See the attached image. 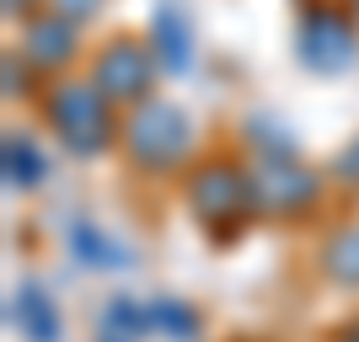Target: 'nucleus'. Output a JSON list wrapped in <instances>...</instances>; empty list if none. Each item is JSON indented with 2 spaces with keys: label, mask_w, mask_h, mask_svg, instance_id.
Wrapping results in <instances>:
<instances>
[{
  "label": "nucleus",
  "mask_w": 359,
  "mask_h": 342,
  "mask_svg": "<svg viewBox=\"0 0 359 342\" xmlns=\"http://www.w3.org/2000/svg\"><path fill=\"white\" fill-rule=\"evenodd\" d=\"M43 118L48 129L60 134V145L81 161L91 155H102L107 145H118L123 123L113 118V102H107L102 91L91 86V80H54L43 97Z\"/></svg>",
  "instance_id": "nucleus-2"
},
{
  "label": "nucleus",
  "mask_w": 359,
  "mask_h": 342,
  "mask_svg": "<svg viewBox=\"0 0 359 342\" xmlns=\"http://www.w3.org/2000/svg\"><path fill=\"white\" fill-rule=\"evenodd\" d=\"M11 327L22 332V342H60V332H65V315H60V305L48 299V289L43 283H16L11 289Z\"/></svg>",
  "instance_id": "nucleus-9"
},
{
  "label": "nucleus",
  "mask_w": 359,
  "mask_h": 342,
  "mask_svg": "<svg viewBox=\"0 0 359 342\" xmlns=\"http://www.w3.org/2000/svg\"><path fill=\"white\" fill-rule=\"evenodd\" d=\"M338 342H359V321H354V327H344V332H338Z\"/></svg>",
  "instance_id": "nucleus-17"
},
{
  "label": "nucleus",
  "mask_w": 359,
  "mask_h": 342,
  "mask_svg": "<svg viewBox=\"0 0 359 342\" xmlns=\"http://www.w3.org/2000/svg\"><path fill=\"white\" fill-rule=\"evenodd\" d=\"M295 54L311 75H344L359 59V22L338 6H306L295 27Z\"/></svg>",
  "instance_id": "nucleus-4"
},
{
  "label": "nucleus",
  "mask_w": 359,
  "mask_h": 342,
  "mask_svg": "<svg viewBox=\"0 0 359 342\" xmlns=\"http://www.w3.org/2000/svg\"><path fill=\"white\" fill-rule=\"evenodd\" d=\"M156 48L140 43V38H113V43L97 48V59H91V86L102 91L113 107H140L150 102V86H156Z\"/></svg>",
  "instance_id": "nucleus-5"
},
{
  "label": "nucleus",
  "mask_w": 359,
  "mask_h": 342,
  "mask_svg": "<svg viewBox=\"0 0 359 342\" xmlns=\"http://www.w3.org/2000/svg\"><path fill=\"white\" fill-rule=\"evenodd\" d=\"M16 91H22L16 86V54H6V97H16Z\"/></svg>",
  "instance_id": "nucleus-16"
},
{
  "label": "nucleus",
  "mask_w": 359,
  "mask_h": 342,
  "mask_svg": "<svg viewBox=\"0 0 359 342\" xmlns=\"http://www.w3.org/2000/svg\"><path fill=\"white\" fill-rule=\"evenodd\" d=\"M322 273L344 289H359V225H338L327 241H322Z\"/></svg>",
  "instance_id": "nucleus-12"
},
{
  "label": "nucleus",
  "mask_w": 359,
  "mask_h": 342,
  "mask_svg": "<svg viewBox=\"0 0 359 342\" xmlns=\"http://www.w3.org/2000/svg\"><path fill=\"white\" fill-rule=\"evenodd\" d=\"M332 177L348 182V187H359V139H348V145L338 150V161H332Z\"/></svg>",
  "instance_id": "nucleus-14"
},
{
  "label": "nucleus",
  "mask_w": 359,
  "mask_h": 342,
  "mask_svg": "<svg viewBox=\"0 0 359 342\" xmlns=\"http://www.w3.org/2000/svg\"><path fill=\"white\" fill-rule=\"evenodd\" d=\"M354 22H359V0H354Z\"/></svg>",
  "instance_id": "nucleus-20"
},
{
  "label": "nucleus",
  "mask_w": 359,
  "mask_h": 342,
  "mask_svg": "<svg viewBox=\"0 0 359 342\" xmlns=\"http://www.w3.org/2000/svg\"><path fill=\"white\" fill-rule=\"evenodd\" d=\"M75 27L65 11H38L22 22V59L32 70H65L75 59Z\"/></svg>",
  "instance_id": "nucleus-7"
},
{
  "label": "nucleus",
  "mask_w": 359,
  "mask_h": 342,
  "mask_svg": "<svg viewBox=\"0 0 359 342\" xmlns=\"http://www.w3.org/2000/svg\"><path fill=\"white\" fill-rule=\"evenodd\" d=\"M97 342H129V337H113V332H102V337H97Z\"/></svg>",
  "instance_id": "nucleus-19"
},
{
  "label": "nucleus",
  "mask_w": 359,
  "mask_h": 342,
  "mask_svg": "<svg viewBox=\"0 0 359 342\" xmlns=\"http://www.w3.org/2000/svg\"><path fill=\"white\" fill-rule=\"evenodd\" d=\"M54 11H65V16H70V22H86V16L97 11V0H60Z\"/></svg>",
  "instance_id": "nucleus-15"
},
{
  "label": "nucleus",
  "mask_w": 359,
  "mask_h": 342,
  "mask_svg": "<svg viewBox=\"0 0 359 342\" xmlns=\"http://www.w3.org/2000/svg\"><path fill=\"white\" fill-rule=\"evenodd\" d=\"M188 208H194V220L215 241H231L247 225V214H257L252 208V171L236 166V161L194 166V177H188Z\"/></svg>",
  "instance_id": "nucleus-3"
},
{
  "label": "nucleus",
  "mask_w": 359,
  "mask_h": 342,
  "mask_svg": "<svg viewBox=\"0 0 359 342\" xmlns=\"http://www.w3.org/2000/svg\"><path fill=\"white\" fill-rule=\"evenodd\" d=\"M118 145H123V155H129V166L145 171V177L182 171L188 155H194V118H188V107L150 97V102H140L135 113H129Z\"/></svg>",
  "instance_id": "nucleus-1"
},
{
  "label": "nucleus",
  "mask_w": 359,
  "mask_h": 342,
  "mask_svg": "<svg viewBox=\"0 0 359 342\" xmlns=\"http://www.w3.org/2000/svg\"><path fill=\"white\" fill-rule=\"evenodd\" d=\"M27 6H32V0H6V11H11V16H16V11H27Z\"/></svg>",
  "instance_id": "nucleus-18"
},
{
  "label": "nucleus",
  "mask_w": 359,
  "mask_h": 342,
  "mask_svg": "<svg viewBox=\"0 0 359 342\" xmlns=\"http://www.w3.org/2000/svg\"><path fill=\"white\" fill-rule=\"evenodd\" d=\"M0 171H6V187H11V193L43 187L48 161H43V150H38V139H32L27 129H6V134H0Z\"/></svg>",
  "instance_id": "nucleus-10"
},
{
  "label": "nucleus",
  "mask_w": 359,
  "mask_h": 342,
  "mask_svg": "<svg viewBox=\"0 0 359 342\" xmlns=\"http://www.w3.org/2000/svg\"><path fill=\"white\" fill-rule=\"evenodd\" d=\"M322 204V171L300 161H263L252 166V208L263 220H300Z\"/></svg>",
  "instance_id": "nucleus-6"
},
{
  "label": "nucleus",
  "mask_w": 359,
  "mask_h": 342,
  "mask_svg": "<svg viewBox=\"0 0 359 342\" xmlns=\"http://www.w3.org/2000/svg\"><path fill=\"white\" fill-rule=\"evenodd\" d=\"M145 321H150V332H156V337H166V342H194L198 327H204L194 305H188V299H172V294L145 299Z\"/></svg>",
  "instance_id": "nucleus-13"
},
{
  "label": "nucleus",
  "mask_w": 359,
  "mask_h": 342,
  "mask_svg": "<svg viewBox=\"0 0 359 342\" xmlns=\"http://www.w3.org/2000/svg\"><path fill=\"white\" fill-rule=\"evenodd\" d=\"M65 246H70V257L81 262V268H91V273H118V268H129V252H123V246L107 236L97 220H75L70 230H65Z\"/></svg>",
  "instance_id": "nucleus-11"
},
{
  "label": "nucleus",
  "mask_w": 359,
  "mask_h": 342,
  "mask_svg": "<svg viewBox=\"0 0 359 342\" xmlns=\"http://www.w3.org/2000/svg\"><path fill=\"white\" fill-rule=\"evenodd\" d=\"M150 48H156V59H161V70L172 75H188L194 70V54H198V38H194V16L182 11V6H156V16H150Z\"/></svg>",
  "instance_id": "nucleus-8"
}]
</instances>
